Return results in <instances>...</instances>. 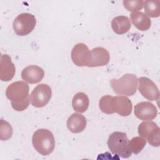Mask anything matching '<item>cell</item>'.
I'll return each mask as SVG.
<instances>
[{"label":"cell","instance_id":"11","mask_svg":"<svg viewBox=\"0 0 160 160\" xmlns=\"http://www.w3.org/2000/svg\"><path fill=\"white\" fill-rule=\"evenodd\" d=\"M134 115L142 121H151L156 118L158 110L156 107L149 101H142L134 106Z\"/></svg>","mask_w":160,"mask_h":160},{"label":"cell","instance_id":"20","mask_svg":"<svg viewBox=\"0 0 160 160\" xmlns=\"http://www.w3.org/2000/svg\"><path fill=\"white\" fill-rule=\"evenodd\" d=\"M146 144V140L141 136L134 137L129 141L130 150L135 154H139L145 147Z\"/></svg>","mask_w":160,"mask_h":160},{"label":"cell","instance_id":"16","mask_svg":"<svg viewBox=\"0 0 160 160\" xmlns=\"http://www.w3.org/2000/svg\"><path fill=\"white\" fill-rule=\"evenodd\" d=\"M134 26L141 31L148 30L151 25L150 18L142 12H133L130 14Z\"/></svg>","mask_w":160,"mask_h":160},{"label":"cell","instance_id":"10","mask_svg":"<svg viewBox=\"0 0 160 160\" xmlns=\"http://www.w3.org/2000/svg\"><path fill=\"white\" fill-rule=\"evenodd\" d=\"M138 89L143 97L151 101L159 99V89L152 80L146 77H141L138 79Z\"/></svg>","mask_w":160,"mask_h":160},{"label":"cell","instance_id":"8","mask_svg":"<svg viewBox=\"0 0 160 160\" xmlns=\"http://www.w3.org/2000/svg\"><path fill=\"white\" fill-rule=\"evenodd\" d=\"M52 96V90L48 84H40L34 88L29 96V100L32 105L36 108L46 106Z\"/></svg>","mask_w":160,"mask_h":160},{"label":"cell","instance_id":"13","mask_svg":"<svg viewBox=\"0 0 160 160\" xmlns=\"http://www.w3.org/2000/svg\"><path fill=\"white\" fill-rule=\"evenodd\" d=\"M110 55L108 51L102 47H96L91 50V60L89 67H99L108 64Z\"/></svg>","mask_w":160,"mask_h":160},{"label":"cell","instance_id":"4","mask_svg":"<svg viewBox=\"0 0 160 160\" xmlns=\"http://www.w3.org/2000/svg\"><path fill=\"white\" fill-rule=\"evenodd\" d=\"M108 146L113 154L122 158H128L131 156L129 139L125 132L116 131L111 133L108 140Z\"/></svg>","mask_w":160,"mask_h":160},{"label":"cell","instance_id":"21","mask_svg":"<svg viewBox=\"0 0 160 160\" xmlns=\"http://www.w3.org/2000/svg\"><path fill=\"white\" fill-rule=\"evenodd\" d=\"M12 135V128L11 126L6 121L1 119L0 126V138L2 141L9 139Z\"/></svg>","mask_w":160,"mask_h":160},{"label":"cell","instance_id":"22","mask_svg":"<svg viewBox=\"0 0 160 160\" xmlns=\"http://www.w3.org/2000/svg\"><path fill=\"white\" fill-rule=\"evenodd\" d=\"M124 8L129 11L136 12L141 10L144 6V1L133 0V1H123L122 2Z\"/></svg>","mask_w":160,"mask_h":160},{"label":"cell","instance_id":"17","mask_svg":"<svg viewBox=\"0 0 160 160\" xmlns=\"http://www.w3.org/2000/svg\"><path fill=\"white\" fill-rule=\"evenodd\" d=\"M131 27V24L128 17L125 16H119L112 19L111 21V28L113 31L118 34H123L129 31Z\"/></svg>","mask_w":160,"mask_h":160},{"label":"cell","instance_id":"5","mask_svg":"<svg viewBox=\"0 0 160 160\" xmlns=\"http://www.w3.org/2000/svg\"><path fill=\"white\" fill-rule=\"evenodd\" d=\"M138 79L134 74H125L119 79H112L110 85L113 91L118 95L133 96L137 90Z\"/></svg>","mask_w":160,"mask_h":160},{"label":"cell","instance_id":"7","mask_svg":"<svg viewBox=\"0 0 160 160\" xmlns=\"http://www.w3.org/2000/svg\"><path fill=\"white\" fill-rule=\"evenodd\" d=\"M36 23V19L33 14L28 12L21 13L14 19L13 29L18 36H26L32 31Z\"/></svg>","mask_w":160,"mask_h":160},{"label":"cell","instance_id":"3","mask_svg":"<svg viewBox=\"0 0 160 160\" xmlns=\"http://www.w3.org/2000/svg\"><path fill=\"white\" fill-rule=\"evenodd\" d=\"M32 143L34 149L42 156L50 154L55 147L54 136L47 129H39L36 131L32 136Z\"/></svg>","mask_w":160,"mask_h":160},{"label":"cell","instance_id":"12","mask_svg":"<svg viewBox=\"0 0 160 160\" xmlns=\"http://www.w3.org/2000/svg\"><path fill=\"white\" fill-rule=\"evenodd\" d=\"M16 72V68L8 54H2L0 62V79L2 81L11 80Z\"/></svg>","mask_w":160,"mask_h":160},{"label":"cell","instance_id":"14","mask_svg":"<svg viewBox=\"0 0 160 160\" xmlns=\"http://www.w3.org/2000/svg\"><path fill=\"white\" fill-rule=\"evenodd\" d=\"M44 76V70L36 65L26 67L21 72L22 79L30 84H36L40 82Z\"/></svg>","mask_w":160,"mask_h":160},{"label":"cell","instance_id":"19","mask_svg":"<svg viewBox=\"0 0 160 160\" xmlns=\"http://www.w3.org/2000/svg\"><path fill=\"white\" fill-rule=\"evenodd\" d=\"M159 1L148 0L144 1V8L147 16L151 18H158L160 15Z\"/></svg>","mask_w":160,"mask_h":160},{"label":"cell","instance_id":"9","mask_svg":"<svg viewBox=\"0 0 160 160\" xmlns=\"http://www.w3.org/2000/svg\"><path fill=\"white\" fill-rule=\"evenodd\" d=\"M71 59L75 65L89 67L91 60V51L88 46L82 42L76 44L71 51Z\"/></svg>","mask_w":160,"mask_h":160},{"label":"cell","instance_id":"2","mask_svg":"<svg viewBox=\"0 0 160 160\" xmlns=\"http://www.w3.org/2000/svg\"><path fill=\"white\" fill-rule=\"evenodd\" d=\"M6 96L11 101V106L14 110L22 111L29 104V85L22 81L14 82L6 88Z\"/></svg>","mask_w":160,"mask_h":160},{"label":"cell","instance_id":"15","mask_svg":"<svg viewBox=\"0 0 160 160\" xmlns=\"http://www.w3.org/2000/svg\"><path fill=\"white\" fill-rule=\"evenodd\" d=\"M86 124L85 117L79 113H73L67 121V127L73 133H79L84 131Z\"/></svg>","mask_w":160,"mask_h":160},{"label":"cell","instance_id":"18","mask_svg":"<svg viewBox=\"0 0 160 160\" xmlns=\"http://www.w3.org/2000/svg\"><path fill=\"white\" fill-rule=\"evenodd\" d=\"M89 104V98L84 92H77L73 97L72 106L73 109L78 112L83 113L88 108Z\"/></svg>","mask_w":160,"mask_h":160},{"label":"cell","instance_id":"1","mask_svg":"<svg viewBox=\"0 0 160 160\" xmlns=\"http://www.w3.org/2000/svg\"><path fill=\"white\" fill-rule=\"evenodd\" d=\"M99 107L105 114L114 112L121 116H128L132 112V104L131 100L125 96L104 95L99 101Z\"/></svg>","mask_w":160,"mask_h":160},{"label":"cell","instance_id":"6","mask_svg":"<svg viewBox=\"0 0 160 160\" xmlns=\"http://www.w3.org/2000/svg\"><path fill=\"white\" fill-rule=\"evenodd\" d=\"M139 135L148 141L150 145L159 147L160 145V129L153 121H146L138 126Z\"/></svg>","mask_w":160,"mask_h":160}]
</instances>
